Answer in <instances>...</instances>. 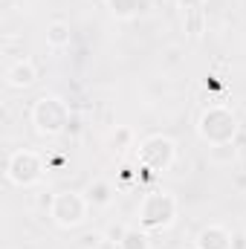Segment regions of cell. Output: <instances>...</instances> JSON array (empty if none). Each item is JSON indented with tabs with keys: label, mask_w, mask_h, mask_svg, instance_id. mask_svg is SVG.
<instances>
[{
	"label": "cell",
	"mask_w": 246,
	"mask_h": 249,
	"mask_svg": "<svg viewBox=\"0 0 246 249\" xmlns=\"http://www.w3.org/2000/svg\"><path fill=\"white\" fill-rule=\"evenodd\" d=\"M197 133L203 142H209L211 148L217 145H232L238 136V116L232 107L226 105H211L200 113L197 119Z\"/></svg>",
	"instance_id": "1"
},
{
	"label": "cell",
	"mask_w": 246,
	"mask_h": 249,
	"mask_svg": "<svg viewBox=\"0 0 246 249\" xmlns=\"http://www.w3.org/2000/svg\"><path fill=\"white\" fill-rule=\"evenodd\" d=\"M136 217H139V226L145 232H162V229H168L174 223V217H177V200H174V194H168V191H148L139 200Z\"/></svg>",
	"instance_id": "2"
},
{
	"label": "cell",
	"mask_w": 246,
	"mask_h": 249,
	"mask_svg": "<svg viewBox=\"0 0 246 249\" xmlns=\"http://www.w3.org/2000/svg\"><path fill=\"white\" fill-rule=\"evenodd\" d=\"M32 124L47 139L61 136L64 130H67V124H70V107H67V102H64L61 96H53V93L47 96L44 93L32 105Z\"/></svg>",
	"instance_id": "3"
},
{
	"label": "cell",
	"mask_w": 246,
	"mask_h": 249,
	"mask_svg": "<svg viewBox=\"0 0 246 249\" xmlns=\"http://www.w3.org/2000/svg\"><path fill=\"white\" fill-rule=\"evenodd\" d=\"M44 177V160L32 148H18L6 160V180L18 188H32Z\"/></svg>",
	"instance_id": "4"
},
{
	"label": "cell",
	"mask_w": 246,
	"mask_h": 249,
	"mask_svg": "<svg viewBox=\"0 0 246 249\" xmlns=\"http://www.w3.org/2000/svg\"><path fill=\"white\" fill-rule=\"evenodd\" d=\"M87 212H90L87 197L81 191H70V188L58 191L53 197V203H50V217L61 229H78L87 220Z\"/></svg>",
	"instance_id": "5"
},
{
	"label": "cell",
	"mask_w": 246,
	"mask_h": 249,
	"mask_svg": "<svg viewBox=\"0 0 246 249\" xmlns=\"http://www.w3.org/2000/svg\"><path fill=\"white\" fill-rule=\"evenodd\" d=\"M136 157H139V165H142L145 171L162 174V171H168V168L174 165V160H177V145H174V139H168V136H162V133H154V136H148V139L139 142Z\"/></svg>",
	"instance_id": "6"
},
{
	"label": "cell",
	"mask_w": 246,
	"mask_h": 249,
	"mask_svg": "<svg viewBox=\"0 0 246 249\" xmlns=\"http://www.w3.org/2000/svg\"><path fill=\"white\" fill-rule=\"evenodd\" d=\"M194 247L197 249H232V232L220 223H209L197 232L194 238Z\"/></svg>",
	"instance_id": "7"
},
{
	"label": "cell",
	"mask_w": 246,
	"mask_h": 249,
	"mask_svg": "<svg viewBox=\"0 0 246 249\" xmlns=\"http://www.w3.org/2000/svg\"><path fill=\"white\" fill-rule=\"evenodd\" d=\"M6 84L9 87H15V90H26V87H32L35 84V78H38V70H35V64L29 61V58H20V61L9 64L6 67Z\"/></svg>",
	"instance_id": "8"
},
{
	"label": "cell",
	"mask_w": 246,
	"mask_h": 249,
	"mask_svg": "<svg viewBox=\"0 0 246 249\" xmlns=\"http://www.w3.org/2000/svg\"><path fill=\"white\" fill-rule=\"evenodd\" d=\"M84 197H87L90 209H107V206H113V200H116V188H113L110 180L99 177V180H93V183L87 186Z\"/></svg>",
	"instance_id": "9"
},
{
	"label": "cell",
	"mask_w": 246,
	"mask_h": 249,
	"mask_svg": "<svg viewBox=\"0 0 246 249\" xmlns=\"http://www.w3.org/2000/svg\"><path fill=\"white\" fill-rule=\"evenodd\" d=\"M44 41H47L50 50H64V47H70V41H72L70 23H67V20H53V23H47Z\"/></svg>",
	"instance_id": "10"
},
{
	"label": "cell",
	"mask_w": 246,
	"mask_h": 249,
	"mask_svg": "<svg viewBox=\"0 0 246 249\" xmlns=\"http://www.w3.org/2000/svg\"><path fill=\"white\" fill-rule=\"evenodd\" d=\"M177 3H180V9H183V15H185V29L197 38L200 29H203V23H200V12H203L206 0H177Z\"/></svg>",
	"instance_id": "11"
},
{
	"label": "cell",
	"mask_w": 246,
	"mask_h": 249,
	"mask_svg": "<svg viewBox=\"0 0 246 249\" xmlns=\"http://www.w3.org/2000/svg\"><path fill=\"white\" fill-rule=\"evenodd\" d=\"M119 249H151V235L142 226H127L119 241Z\"/></svg>",
	"instance_id": "12"
},
{
	"label": "cell",
	"mask_w": 246,
	"mask_h": 249,
	"mask_svg": "<svg viewBox=\"0 0 246 249\" xmlns=\"http://www.w3.org/2000/svg\"><path fill=\"white\" fill-rule=\"evenodd\" d=\"M142 6H145V0H107L110 15L119 18V20H130V18H136V15L142 12Z\"/></svg>",
	"instance_id": "13"
},
{
	"label": "cell",
	"mask_w": 246,
	"mask_h": 249,
	"mask_svg": "<svg viewBox=\"0 0 246 249\" xmlns=\"http://www.w3.org/2000/svg\"><path fill=\"white\" fill-rule=\"evenodd\" d=\"M130 142H133V130H130V127H116V133L110 136V148H113V151L130 148Z\"/></svg>",
	"instance_id": "14"
},
{
	"label": "cell",
	"mask_w": 246,
	"mask_h": 249,
	"mask_svg": "<svg viewBox=\"0 0 246 249\" xmlns=\"http://www.w3.org/2000/svg\"><path fill=\"white\" fill-rule=\"evenodd\" d=\"M99 241H102V235H96V232H93V235H87V238H84V247H99Z\"/></svg>",
	"instance_id": "15"
}]
</instances>
